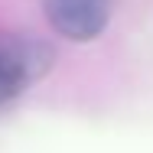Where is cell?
Masks as SVG:
<instances>
[{"mask_svg": "<svg viewBox=\"0 0 153 153\" xmlns=\"http://www.w3.org/2000/svg\"><path fill=\"white\" fill-rule=\"evenodd\" d=\"M52 49L26 33H0V108L16 101L52 68Z\"/></svg>", "mask_w": 153, "mask_h": 153, "instance_id": "1", "label": "cell"}, {"mask_svg": "<svg viewBox=\"0 0 153 153\" xmlns=\"http://www.w3.org/2000/svg\"><path fill=\"white\" fill-rule=\"evenodd\" d=\"M42 10L52 30L75 42L94 39L111 20V0H42Z\"/></svg>", "mask_w": 153, "mask_h": 153, "instance_id": "2", "label": "cell"}]
</instances>
